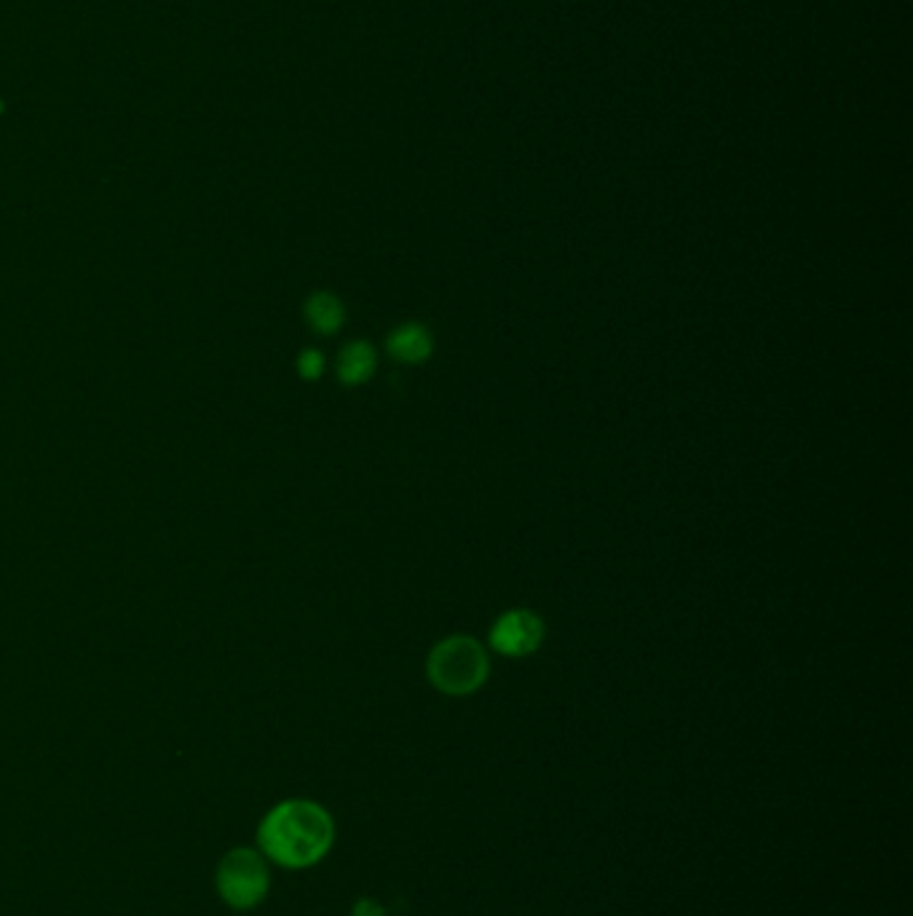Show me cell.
I'll return each mask as SVG.
<instances>
[{
	"instance_id": "obj_4",
	"label": "cell",
	"mask_w": 913,
	"mask_h": 916,
	"mask_svg": "<svg viewBox=\"0 0 913 916\" xmlns=\"http://www.w3.org/2000/svg\"><path fill=\"white\" fill-rule=\"evenodd\" d=\"M545 641V622L528 608L501 614L490 627V647L504 656H530Z\"/></svg>"
},
{
	"instance_id": "obj_8",
	"label": "cell",
	"mask_w": 913,
	"mask_h": 916,
	"mask_svg": "<svg viewBox=\"0 0 913 916\" xmlns=\"http://www.w3.org/2000/svg\"><path fill=\"white\" fill-rule=\"evenodd\" d=\"M322 373H325V356H322V351H316V349L300 351L298 376L303 378V381H320Z\"/></svg>"
},
{
	"instance_id": "obj_2",
	"label": "cell",
	"mask_w": 913,
	"mask_h": 916,
	"mask_svg": "<svg viewBox=\"0 0 913 916\" xmlns=\"http://www.w3.org/2000/svg\"><path fill=\"white\" fill-rule=\"evenodd\" d=\"M490 660L483 643L470 636H450L432 649L426 676L432 687L450 697H466L488 681Z\"/></svg>"
},
{
	"instance_id": "obj_9",
	"label": "cell",
	"mask_w": 913,
	"mask_h": 916,
	"mask_svg": "<svg viewBox=\"0 0 913 916\" xmlns=\"http://www.w3.org/2000/svg\"><path fill=\"white\" fill-rule=\"evenodd\" d=\"M351 916H389V914H386V908L380 906L378 901H373V898H360V901L354 903V908H351Z\"/></svg>"
},
{
	"instance_id": "obj_5",
	"label": "cell",
	"mask_w": 913,
	"mask_h": 916,
	"mask_svg": "<svg viewBox=\"0 0 913 916\" xmlns=\"http://www.w3.org/2000/svg\"><path fill=\"white\" fill-rule=\"evenodd\" d=\"M386 351L391 354V360L402 362V365H421L432 356L435 351V338L418 322H408V325H400L386 341Z\"/></svg>"
},
{
	"instance_id": "obj_1",
	"label": "cell",
	"mask_w": 913,
	"mask_h": 916,
	"mask_svg": "<svg viewBox=\"0 0 913 916\" xmlns=\"http://www.w3.org/2000/svg\"><path fill=\"white\" fill-rule=\"evenodd\" d=\"M260 850L285 868H309L327 855L335 841V823L325 806L305 799L274 806L260 823Z\"/></svg>"
},
{
	"instance_id": "obj_6",
	"label": "cell",
	"mask_w": 913,
	"mask_h": 916,
	"mask_svg": "<svg viewBox=\"0 0 913 916\" xmlns=\"http://www.w3.org/2000/svg\"><path fill=\"white\" fill-rule=\"evenodd\" d=\"M375 365H378V356H375V349L367 341H354V343L343 346V351L338 354L340 384H346V386L367 384L370 378H373Z\"/></svg>"
},
{
	"instance_id": "obj_3",
	"label": "cell",
	"mask_w": 913,
	"mask_h": 916,
	"mask_svg": "<svg viewBox=\"0 0 913 916\" xmlns=\"http://www.w3.org/2000/svg\"><path fill=\"white\" fill-rule=\"evenodd\" d=\"M217 890L234 908H252L268 892V866L255 850H234L217 868Z\"/></svg>"
},
{
	"instance_id": "obj_7",
	"label": "cell",
	"mask_w": 913,
	"mask_h": 916,
	"mask_svg": "<svg viewBox=\"0 0 913 916\" xmlns=\"http://www.w3.org/2000/svg\"><path fill=\"white\" fill-rule=\"evenodd\" d=\"M303 311H305V322H309L320 336H333V332H338L346 322L343 303H340L338 296H333V292H327V290L314 292V296L305 301Z\"/></svg>"
}]
</instances>
